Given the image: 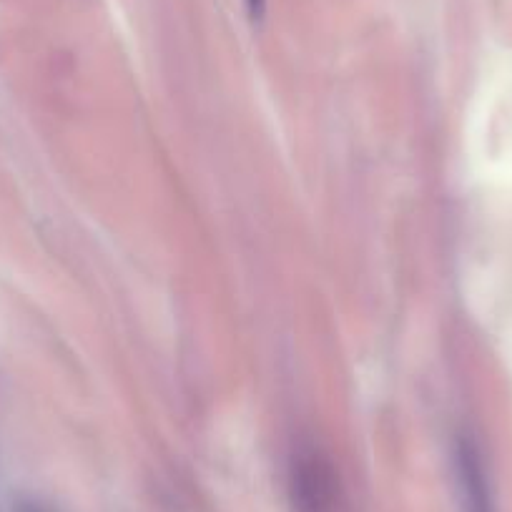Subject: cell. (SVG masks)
<instances>
[{
    "label": "cell",
    "mask_w": 512,
    "mask_h": 512,
    "mask_svg": "<svg viewBox=\"0 0 512 512\" xmlns=\"http://www.w3.org/2000/svg\"><path fill=\"white\" fill-rule=\"evenodd\" d=\"M246 6H249L251 18H256V21H259V18L264 16V8H267V0H246Z\"/></svg>",
    "instance_id": "cell-3"
},
{
    "label": "cell",
    "mask_w": 512,
    "mask_h": 512,
    "mask_svg": "<svg viewBox=\"0 0 512 512\" xmlns=\"http://www.w3.org/2000/svg\"><path fill=\"white\" fill-rule=\"evenodd\" d=\"M457 482L465 512H495L490 480L482 465L480 450L472 440H460L457 445Z\"/></svg>",
    "instance_id": "cell-1"
},
{
    "label": "cell",
    "mask_w": 512,
    "mask_h": 512,
    "mask_svg": "<svg viewBox=\"0 0 512 512\" xmlns=\"http://www.w3.org/2000/svg\"><path fill=\"white\" fill-rule=\"evenodd\" d=\"M294 505L299 512H332L334 485L319 465H304L294 472Z\"/></svg>",
    "instance_id": "cell-2"
}]
</instances>
